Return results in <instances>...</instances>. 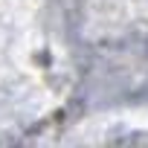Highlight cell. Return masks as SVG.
Masks as SVG:
<instances>
[]
</instances>
